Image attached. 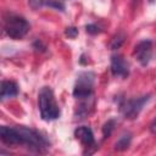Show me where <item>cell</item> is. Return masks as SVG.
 <instances>
[{
    "label": "cell",
    "mask_w": 156,
    "mask_h": 156,
    "mask_svg": "<svg viewBox=\"0 0 156 156\" xmlns=\"http://www.w3.org/2000/svg\"><path fill=\"white\" fill-rule=\"evenodd\" d=\"M149 129H150V132H151L152 134L156 135V118L152 119V122H151L150 126H149Z\"/></svg>",
    "instance_id": "20"
},
{
    "label": "cell",
    "mask_w": 156,
    "mask_h": 156,
    "mask_svg": "<svg viewBox=\"0 0 156 156\" xmlns=\"http://www.w3.org/2000/svg\"><path fill=\"white\" fill-rule=\"evenodd\" d=\"M149 2H155V0H149Z\"/></svg>",
    "instance_id": "21"
},
{
    "label": "cell",
    "mask_w": 156,
    "mask_h": 156,
    "mask_svg": "<svg viewBox=\"0 0 156 156\" xmlns=\"http://www.w3.org/2000/svg\"><path fill=\"white\" fill-rule=\"evenodd\" d=\"M110 69L112 76L118 78H127L129 74V63L126 61V58L122 55L116 54L111 56Z\"/></svg>",
    "instance_id": "7"
},
{
    "label": "cell",
    "mask_w": 156,
    "mask_h": 156,
    "mask_svg": "<svg viewBox=\"0 0 156 156\" xmlns=\"http://www.w3.org/2000/svg\"><path fill=\"white\" fill-rule=\"evenodd\" d=\"M150 99H151L150 94H144L138 98L124 100L119 105L121 113L127 119H135L139 116V113L141 112V110L144 108V106L150 101Z\"/></svg>",
    "instance_id": "4"
},
{
    "label": "cell",
    "mask_w": 156,
    "mask_h": 156,
    "mask_svg": "<svg viewBox=\"0 0 156 156\" xmlns=\"http://www.w3.org/2000/svg\"><path fill=\"white\" fill-rule=\"evenodd\" d=\"M65 34H66V37H68L71 39H74L78 35V29L76 27H67L65 29Z\"/></svg>",
    "instance_id": "17"
},
{
    "label": "cell",
    "mask_w": 156,
    "mask_h": 156,
    "mask_svg": "<svg viewBox=\"0 0 156 156\" xmlns=\"http://www.w3.org/2000/svg\"><path fill=\"white\" fill-rule=\"evenodd\" d=\"M74 136L76 139H78L82 145L87 149L89 147H93V149H96V143H95V139H94V134H93V130L89 128V127H85V126H80L78 128H76L74 130Z\"/></svg>",
    "instance_id": "9"
},
{
    "label": "cell",
    "mask_w": 156,
    "mask_h": 156,
    "mask_svg": "<svg viewBox=\"0 0 156 156\" xmlns=\"http://www.w3.org/2000/svg\"><path fill=\"white\" fill-rule=\"evenodd\" d=\"M133 54H134L136 61L141 66L149 65V62L151 60V56H152V43H151V40L145 39V40L139 41L135 45Z\"/></svg>",
    "instance_id": "6"
},
{
    "label": "cell",
    "mask_w": 156,
    "mask_h": 156,
    "mask_svg": "<svg viewBox=\"0 0 156 156\" xmlns=\"http://www.w3.org/2000/svg\"><path fill=\"white\" fill-rule=\"evenodd\" d=\"M18 95V85L13 80H2L1 83V91H0V98L1 100L5 99H11Z\"/></svg>",
    "instance_id": "11"
},
{
    "label": "cell",
    "mask_w": 156,
    "mask_h": 156,
    "mask_svg": "<svg viewBox=\"0 0 156 156\" xmlns=\"http://www.w3.org/2000/svg\"><path fill=\"white\" fill-rule=\"evenodd\" d=\"M29 28L30 26L24 17L12 12H9L5 16L4 30L7 34V37H10L11 39H15V40L22 39L28 33Z\"/></svg>",
    "instance_id": "3"
},
{
    "label": "cell",
    "mask_w": 156,
    "mask_h": 156,
    "mask_svg": "<svg viewBox=\"0 0 156 156\" xmlns=\"http://www.w3.org/2000/svg\"><path fill=\"white\" fill-rule=\"evenodd\" d=\"M0 139L4 144L12 146V145H22L20 133L16 127H6L2 126L0 128Z\"/></svg>",
    "instance_id": "8"
},
{
    "label": "cell",
    "mask_w": 156,
    "mask_h": 156,
    "mask_svg": "<svg viewBox=\"0 0 156 156\" xmlns=\"http://www.w3.org/2000/svg\"><path fill=\"white\" fill-rule=\"evenodd\" d=\"M33 49H34L35 51H39V52H44V51L46 50V46L43 44V41H41V40L37 39V40H34V43H33Z\"/></svg>",
    "instance_id": "18"
},
{
    "label": "cell",
    "mask_w": 156,
    "mask_h": 156,
    "mask_svg": "<svg viewBox=\"0 0 156 156\" xmlns=\"http://www.w3.org/2000/svg\"><path fill=\"white\" fill-rule=\"evenodd\" d=\"M85 30H87V33H89V34H91V35H95V34L101 33L100 27H98L96 24H93V23L87 24V26H85Z\"/></svg>",
    "instance_id": "16"
},
{
    "label": "cell",
    "mask_w": 156,
    "mask_h": 156,
    "mask_svg": "<svg viewBox=\"0 0 156 156\" xmlns=\"http://www.w3.org/2000/svg\"><path fill=\"white\" fill-rule=\"evenodd\" d=\"M93 107H94V99H93V96L87 98V99H80V104L77 106L76 112H74L76 118L83 119V118L88 117L90 115Z\"/></svg>",
    "instance_id": "10"
},
{
    "label": "cell",
    "mask_w": 156,
    "mask_h": 156,
    "mask_svg": "<svg viewBox=\"0 0 156 156\" xmlns=\"http://www.w3.org/2000/svg\"><path fill=\"white\" fill-rule=\"evenodd\" d=\"M130 141H132V133L130 132H124L118 138V140L115 143V150H117V151L127 150L130 145Z\"/></svg>",
    "instance_id": "12"
},
{
    "label": "cell",
    "mask_w": 156,
    "mask_h": 156,
    "mask_svg": "<svg viewBox=\"0 0 156 156\" xmlns=\"http://www.w3.org/2000/svg\"><path fill=\"white\" fill-rule=\"evenodd\" d=\"M115 127H116V119L111 118V119H108L107 122H105V124L102 126V129H101V130H102V136H104V139L108 138V136L112 134Z\"/></svg>",
    "instance_id": "13"
},
{
    "label": "cell",
    "mask_w": 156,
    "mask_h": 156,
    "mask_svg": "<svg viewBox=\"0 0 156 156\" xmlns=\"http://www.w3.org/2000/svg\"><path fill=\"white\" fill-rule=\"evenodd\" d=\"M45 5L50 6V7H54L56 10H60V11L65 10V5L61 0H48V1H45Z\"/></svg>",
    "instance_id": "15"
},
{
    "label": "cell",
    "mask_w": 156,
    "mask_h": 156,
    "mask_svg": "<svg viewBox=\"0 0 156 156\" xmlns=\"http://www.w3.org/2000/svg\"><path fill=\"white\" fill-rule=\"evenodd\" d=\"M20 136L22 145H26L28 149H30L34 152H44L46 149L50 147V141L41 135L39 132L28 128V127H16Z\"/></svg>",
    "instance_id": "2"
},
{
    "label": "cell",
    "mask_w": 156,
    "mask_h": 156,
    "mask_svg": "<svg viewBox=\"0 0 156 156\" xmlns=\"http://www.w3.org/2000/svg\"><path fill=\"white\" fill-rule=\"evenodd\" d=\"M124 39H126V35L123 33H117V35L113 37V39L111 40V44H110V48L111 50H116V49H119L121 45L124 43Z\"/></svg>",
    "instance_id": "14"
},
{
    "label": "cell",
    "mask_w": 156,
    "mask_h": 156,
    "mask_svg": "<svg viewBox=\"0 0 156 156\" xmlns=\"http://www.w3.org/2000/svg\"><path fill=\"white\" fill-rule=\"evenodd\" d=\"M38 106L40 111V116L44 121H54L57 119L61 115L58 104L56 102L54 91L49 87H43L38 94Z\"/></svg>",
    "instance_id": "1"
},
{
    "label": "cell",
    "mask_w": 156,
    "mask_h": 156,
    "mask_svg": "<svg viewBox=\"0 0 156 156\" xmlns=\"http://www.w3.org/2000/svg\"><path fill=\"white\" fill-rule=\"evenodd\" d=\"M28 4L33 10H38L45 4V0H28Z\"/></svg>",
    "instance_id": "19"
},
{
    "label": "cell",
    "mask_w": 156,
    "mask_h": 156,
    "mask_svg": "<svg viewBox=\"0 0 156 156\" xmlns=\"http://www.w3.org/2000/svg\"><path fill=\"white\" fill-rule=\"evenodd\" d=\"M95 74L89 71L78 73L77 80L73 88V96L76 99H87L93 96V85H94Z\"/></svg>",
    "instance_id": "5"
}]
</instances>
